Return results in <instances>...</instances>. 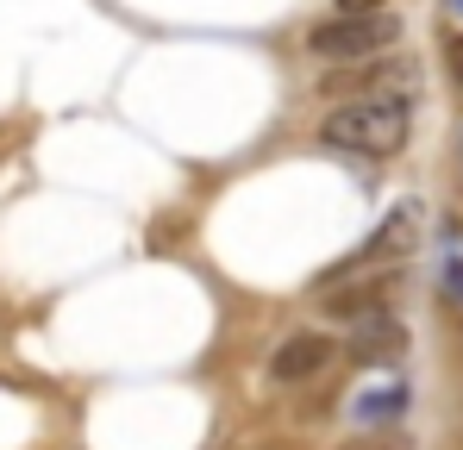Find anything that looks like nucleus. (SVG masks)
I'll return each mask as SVG.
<instances>
[{"instance_id":"f257e3e1","label":"nucleus","mask_w":463,"mask_h":450,"mask_svg":"<svg viewBox=\"0 0 463 450\" xmlns=\"http://www.w3.org/2000/svg\"><path fill=\"white\" fill-rule=\"evenodd\" d=\"M407 132H413V100H401V94H364L319 126L326 145L351 150V156H394L407 145Z\"/></svg>"},{"instance_id":"f03ea898","label":"nucleus","mask_w":463,"mask_h":450,"mask_svg":"<svg viewBox=\"0 0 463 450\" xmlns=\"http://www.w3.org/2000/svg\"><path fill=\"white\" fill-rule=\"evenodd\" d=\"M394 38H401L394 13H338V19H326V25L307 32V51L332 57V63H376Z\"/></svg>"},{"instance_id":"7ed1b4c3","label":"nucleus","mask_w":463,"mask_h":450,"mask_svg":"<svg viewBox=\"0 0 463 450\" xmlns=\"http://www.w3.org/2000/svg\"><path fill=\"white\" fill-rule=\"evenodd\" d=\"M407 250H413V213L401 207V213H388V220L370 231V244H364L351 263H338V269L326 276V288H332V282H351V276H370L376 263H394V257H407Z\"/></svg>"},{"instance_id":"20e7f679","label":"nucleus","mask_w":463,"mask_h":450,"mask_svg":"<svg viewBox=\"0 0 463 450\" xmlns=\"http://www.w3.org/2000/svg\"><path fill=\"white\" fill-rule=\"evenodd\" d=\"M332 351H338V344H332L326 332H295V338L269 357V375H276V381H307V375H319L332 363Z\"/></svg>"},{"instance_id":"39448f33","label":"nucleus","mask_w":463,"mask_h":450,"mask_svg":"<svg viewBox=\"0 0 463 450\" xmlns=\"http://www.w3.org/2000/svg\"><path fill=\"white\" fill-rule=\"evenodd\" d=\"M401 351H407V325H401V319L364 313V319L351 325V357H357V363H394Z\"/></svg>"},{"instance_id":"423d86ee","label":"nucleus","mask_w":463,"mask_h":450,"mask_svg":"<svg viewBox=\"0 0 463 450\" xmlns=\"http://www.w3.org/2000/svg\"><path fill=\"white\" fill-rule=\"evenodd\" d=\"M401 88H413V63H376V70H351V75H332L326 81V94H401Z\"/></svg>"},{"instance_id":"0eeeda50","label":"nucleus","mask_w":463,"mask_h":450,"mask_svg":"<svg viewBox=\"0 0 463 450\" xmlns=\"http://www.w3.org/2000/svg\"><path fill=\"white\" fill-rule=\"evenodd\" d=\"M407 381H383V388H364L357 400H351V413H357V426H388V419H401L407 413Z\"/></svg>"},{"instance_id":"6e6552de","label":"nucleus","mask_w":463,"mask_h":450,"mask_svg":"<svg viewBox=\"0 0 463 450\" xmlns=\"http://www.w3.org/2000/svg\"><path fill=\"white\" fill-rule=\"evenodd\" d=\"M383 295H388V282H357V288L332 282L319 306H326L332 319H364V313H383Z\"/></svg>"},{"instance_id":"1a4fd4ad","label":"nucleus","mask_w":463,"mask_h":450,"mask_svg":"<svg viewBox=\"0 0 463 450\" xmlns=\"http://www.w3.org/2000/svg\"><path fill=\"white\" fill-rule=\"evenodd\" d=\"M439 288H445V300H458V306H463V257H451V263H445Z\"/></svg>"},{"instance_id":"9d476101","label":"nucleus","mask_w":463,"mask_h":450,"mask_svg":"<svg viewBox=\"0 0 463 450\" xmlns=\"http://www.w3.org/2000/svg\"><path fill=\"white\" fill-rule=\"evenodd\" d=\"M445 63H451V75H458V88H463V38H445Z\"/></svg>"},{"instance_id":"9b49d317","label":"nucleus","mask_w":463,"mask_h":450,"mask_svg":"<svg viewBox=\"0 0 463 450\" xmlns=\"http://www.w3.org/2000/svg\"><path fill=\"white\" fill-rule=\"evenodd\" d=\"M345 450H407V445H401V438H351Z\"/></svg>"},{"instance_id":"f8f14e48","label":"nucleus","mask_w":463,"mask_h":450,"mask_svg":"<svg viewBox=\"0 0 463 450\" xmlns=\"http://www.w3.org/2000/svg\"><path fill=\"white\" fill-rule=\"evenodd\" d=\"M338 13H383V0H338Z\"/></svg>"},{"instance_id":"ddd939ff","label":"nucleus","mask_w":463,"mask_h":450,"mask_svg":"<svg viewBox=\"0 0 463 450\" xmlns=\"http://www.w3.org/2000/svg\"><path fill=\"white\" fill-rule=\"evenodd\" d=\"M458 13H463V0H458Z\"/></svg>"}]
</instances>
